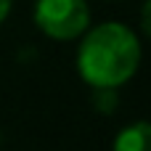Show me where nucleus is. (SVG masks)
I'll return each instance as SVG.
<instances>
[{"mask_svg":"<svg viewBox=\"0 0 151 151\" xmlns=\"http://www.w3.org/2000/svg\"><path fill=\"white\" fill-rule=\"evenodd\" d=\"M114 151H151V125L149 122L127 125L117 135Z\"/></svg>","mask_w":151,"mask_h":151,"instance_id":"7ed1b4c3","label":"nucleus"},{"mask_svg":"<svg viewBox=\"0 0 151 151\" xmlns=\"http://www.w3.org/2000/svg\"><path fill=\"white\" fill-rule=\"evenodd\" d=\"M11 5H13V0H0V24L8 19V13H11Z\"/></svg>","mask_w":151,"mask_h":151,"instance_id":"20e7f679","label":"nucleus"},{"mask_svg":"<svg viewBox=\"0 0 151 151\" xmlns=\"http://www.w3.org/2000/svg\"><path fill=\"white\" fill-rule=\"evenodd\" d=\"M35 24L53 40H74L90 24V8L85 0H37Z\"/></svg>","mask_w":151,"mask_h":151,"instance_id":"f03ea898","label":"nucleus"},{"mask_svg":"<svg viewBox=\"0 0 151 151\" xmlns=\"http://www.w3.org/2000/svg\"><path fill=\"white\" fill-rule=\"evenodd\" d=\"M77 50V72L96 90H114L125 85L141 64V42L135 32L119 21H106L82 32Z\"/></svg>","mask_w":151,"mask_h":151,"instance_id":"f257e3e1","label":"nucleus"}]
</instances>
